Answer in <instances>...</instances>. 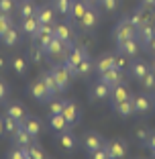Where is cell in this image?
Returning a JSON list of instances; mask_svg holds the SVG:
<instances>
[{
  "label": "cell",
  "instance_id": "11",
  "mask_svg": "<svg viewBox=\"0 0 155 159\" xmlns=\"http://www.w3.org/2000/svg\"><path fill=\"white\" fill-rule=\"evenodd\" d=\"M80 25L84 31H92V29H96V25H98V12H96L94 6H88V10L84 12V16L80 19Z\"/></svg>",
  "mask_w": 155,
  "mask_h": 159
},
{
  "label": "cell",
  "instance_id": "30",
  "mask_svg": "<svg viewBox=\"0 0 155 159\" xmlns=\"http://www.w3.org/2000/svg\"><path fill=\"white\" fill-rule=\"evenodd\" d=\"M94 63H92V59H82L80 63H78V66H75V71H74V75L75 78H86V75H90V71L94 70Z\"/></svg>",
  "mask_w": 155,
  "mask_h": 159
},
{
  "label": "cell",
  "instance_id": "22",
  "mask_svg": "<svg viewBox=\"0 0 155 159\" xmlns=\"http://www.w3.org/2000/svg\"><path fill=\"white\" fill-rule=\"evenodd\" d=\"M37 8H39V6L35 4L33 0H21L19 4H16V12L21 14V19H27V16L37 14Z\"/></svg>",
  "mask_w": 155,
  "mask_h": 159
},
{
  "label": "cell",
  "instance_id": "16",
  "mask_svg": "<svg viewBox=\"0 0 155 159\" xmlns=\"http://www.w3.org/2000/svg\"><path fill=\"white\" fill-rule=\"evenodd\" d=\"M112 108H114V112H116L118 116H122V118L135 114V104H133V98L122 100V102H112Z\"/></svg>",
  "mask_w": 155,
  "mask_h": 159
},
{
  "label": "cell",
  "instance_id": "10",
  "mask_svg": "<svg viewBox=\"0 0 155 159\" xmlns=\"http://www.w3.org/2000/svg\"><path fill=\"white\" fill-rule=\"evenodd\" d=\"M84 149L88 151V153H92V151H96V149H100V147H104V139L98 135V133H86L84 135Z\"/></svg>",
  "mask_w": 155,
  "mask_h": 159
},
{
  "label": "cell",
  "instance_id": "32",
  "mask_svg": "<svg viewBox=\"0 0 155 159\" xmlns=\"http://www.w3.org/2000/svg\"><path fill=\"white\" fill-rule=\"evenodd\" d=\"M41 80H43V84H45V88H47V92L51 94V98L55 96V94H59L57 82H55V78H53L51 71H45V74H41Z\"/></svg>",
  "mask_w": 155,
  "mask_h": 159
},
{
  "label": "cell",
  "instance_id": "3",
  "mask_svg": "<svg viewBox=\"0 0 155 159\" xmlns=\"http://www.w3.org/2000/svg\"><path fill=\"white\" fill-rule=\"evenodd\" d=\"M104 147L108 149V155H110V159H121V157H127L129 153V147L127 143L122 139H112V141H106L104 143Z\"/></svg>",
  "mask_w": 155,
  "mask_h": 159
},
{
  "label": "cell",
  "instance_id": "55",
  "mask_svg": "<svg viewBox=\"0 0 155 159\" xmlns=\"http://www.w3.org/2000/svg\"><path fill=\"white\" fill-rule=\"evenodd\" d=\"M151 153H153V157H155V151H151Z\"/></svg>",
  "mask_w": 155,
  "mask_h": 159
},
{
  "label": "cell",
  "instance_id": "52",
  "mask_svg": "<svg viewBox=\"0 0 155 159\" xmlns=\"http://www.w3.org/2000/svg\"><path fill=\"white\" fill-rule=\"evenodd\" d=\"M86 2H88V4H98L100 0H86Z\"/></svg>",
  "mask_w": 155,
  "mask_h": 159
},
{
  "label": "cell",
  "instance_id": "56",
  "mask_svg": "<svg viewBox=\"0 0 155 159\" xmlns=\"http://www.w3.org/2000/svg\"><path fill=\"white\" fill-rule=\"evenodd\" d=\"M0 133H2V131H0Z\"/></svg>",
  "mask_w": 155,
  "mask_h": 159
},
{
  "label": "cell",
  "instance_id": "41",
  "mask_svg": "<svg viewBox=\"0 0 155 159\" xmlns=\"http://www.w3.org/2000/svg\"><path fill=\"white\" fill-rule=\"evenodd\" d=\"M63 104H66V100H53L49 102V114H61L63 112Z\"/></svg>",
  "mask_w": 155,
  "mask_h": 159
},
{
  "label": "cell",
  "instance_id": "27",
  "mask_svg": "<svg viewBox=\"0 0 155 159\" xmlns=\"http://www.w3.org/2000/svg\"><path fill=\"white\" fill-rule=\"evenodd\" d=\"M114 59H116V55H112V53H104V55L98 57V61H96V71H106L110 70V67H114Z\"/></svg>",
  "mask_w": 155,
  "mask_h": 159
},
{
  "label": "cell",
  "instance_id": "35",
  "mask_svg": "<svg viewBox=\"0 0 155 159\" xmlns=\"http://www.w3.org/2000/svg\"><path fill=\"white\" fill-rule=\"evenodd\" d=\"M53 8H55L57 14H70V8H71V0H53Z\"/></svg>",
  "mask_w": 155,
  "mask_h": 159
},
{
  "label": "cell",
  "instance_id": "7",
  "mask_svg": "<svg viewBox=\"0 0 155 159\" xmlns=\"http://www.w3.org/2000/svg\"><path fill=\"white\" fill-rule=\"evenodd\" d=\"M29 92H31V96H33L37 102H47V100H51V94L47 92V88H45V84H43L41 78L29 86Z\"/></svg>",
  "mask_w": 155,
  "mask_h": 159
},
{
  "label": "cell",
  "instance_id": "51",
  "mask_svg": "<svg viewBox=\"0 0 155 159\" xmlns=\"http://www.w3.org/2000/svg\"><path fill=\"white\" fill-rule=\"evenodd\" d=\"M2 67H6V59L4 57H0V70H2Z\"/></svg>",
  "mask_w": 155,
  "mask_h": 159
},
{
  "label": "cell",
  "instance_id": "53",
  "mask_svg": "<svg viewBox=\"0 0 155 159\" xmlns=\"http://www.w3.org/2000/svg\"><path fill=\"white\" fill-rule=\"evenodd\" d=\"M151 70L155 71V55H153V59H151Z\"/></svg>",
  "mask_w": 155,
  "mask_h": 159
},
{
  "label": "cell",
  "instance_id": "38",
  "mask_svg": "<svg viewBox=\"0 0 155 159\" xmlns=\"http://www.w3.org/2000/svg\"><path fill=\"white\" fill-rule=\"evenodd\" d=\"M2 120H4V131H8L10 135H12V133H16V129H19V126H21V122L16 120V118L8 116V114H6V116L2 118Z\"/></svg>",
  "mask_w": 155,
  "mask_h": 159
},
{
  "label": "cell",
  "instance_id": "12",
  "mask_svg": "<svg viewBox=\"0 0 155 159\" xmlns=\"http://www.w3.org/2000/svg\"><path fill=\"white\" fill-rule=\"evenodd\" d=\"M39 27H41V20L37 19V14L27 16V19H21V33H25V35H31L33 37L39 31Z\"/></svg>",
  "mask_w": 155,
  "mask_h": 159
},
{
  "label": "cell",
  "instance_id": "20",
  "mask_svg": "<svg viewBox=\"0 0 155 159\" xmlns=\"http://www.w3.org/2000/svg\"><path fill=\"white\" fill-rule=\"evenodd\" d=\"M37 19L41 20V25H55V8L53 6H39Z\"/></svg>",
  "mask_w": 155,
  "mask_h": 159
},
{
  "label": "cell",
  "instance_id": "29",
  "mask_svg": "<svg viewBox=\"0 0 155 159\" xmlns=\"http://www.w3.org/2000/svg\"><path fill=\"white\" fill-rule=\"evenodd\" d=\"M59 145L66 151H74L75 147H78V139H75L70 131H63V133H59Z\"/></svg>",
  "mask_w": 155,
  "mask_h": 159
},
{
  "label": "cell",
  "instance_id": "4",
  "mask_svg": "<svg viewBox=\"0 0 155 159\" xmlns=\"http://www.w3.org/2000/svg\"><path fill=\"white\" fill-rule=\"evenodd\" d=\"M98 80L104 82V84H108L110 88H114V86L122 84V70H118V67H110V70H106V71H100Z\"/></svg>",
  "mask_w": 155,
  "mask_h": 159
},
{
  "label": "cell",
  "instance_id": "42",
  "mask_svg": "<svg viewBox=\"0 0 155 159\" xmlns=\"http://www.w3.org/2000/svg\"><path fill=\"white\" fill-rule=\"evenodd\" d=\"M98 4L102 6V10H106V12H114V10L118 8V0H100Z\"/></svg>",
  "mask_w": 155,
  "mask_h": 159
},
{
  "label": "cell",
  "instance_id": "18",
  "mask_svg": "<svg viewBox=\"0 0 155 159\" xmlns=\"http://www.w3.org/2000/svg\"><path fill=\"white\" fill-rule=\"evenodd\" d=\"M149 70H151V66L147 63V61H143V59H135L131 66H129V71H131V75H133L135 80H139V82H141V78H143V75H145Z\"/></svg>",
  "mask_w": 155,
  "mask_h": 159
},
{
  "label": "cell",
  "instance_id": "1",
  "mask_svg": "<svg viewBox=\"0 0 155 159\" xmlns=\"http://www.w3.org/2000/svg\"><path fill=\"white\" fill-rule=\"evenodd\" d=\"M112 37L116 43L121 41H127V39H135L137 37V27L131 23V19H122L116 23V27H114L112 31Z\"/></svg>",
  "mask_w": 155,
  "mask_h": 159
},
{
  "label": "cell",
  "instance_id": "36",
  "mask_svg": "<svg viewBox=\"0 0 155 159\" xmlns=\"http://www.w3.org/2000/svg\"><path fill=\"white\" fill-rule=\"evenodd\" d=\"M141 86H143L145 90H151V92L155 90V71H153V70H149V71H147V74L141 78Z\"/></svg>",
  "mask_w": 155,
  "mask_h": 159
},
{
  "label": "cell",
  "instance_id": "21",
  "mask_svg": "<svg viewBox=\"0 0 155 159\" xmlns=\"http://www.w3.org/2000/svg\"><path fill=\"white\" fill-rule=\"evenodd\" d=\"M88 10V2L86 0H71V8H70V16L71 20H80L84 16V12Z\"/></svg>",
  "mask_w": 155,
  "mask_h": 159
},
{
  "label": "cell",
  "instance_id": "40",
  "mask_svg": "<svg viewBox=\"0 0 155 159\" xmlns=\"http://www.w3.org/2000/svg\"><path fill=\"white\" fill-rule=\"evenodd\" d=\"M16 10V0H0V12L12 14Z\"/></svg>",
  "mask_w": 155,
  "mask_h": 159
},
{
  "label": "cell",
  "instance_id": "49",
  "mask_svg": "<svg viewBox=\"0 0 155 159\" xmlns=\"http://www.w3.org/2000/svg\"><path fill=\"white\" fill-rule=\"evenodd\" d=\"M145 49H147V51H149V53H151V55H155V37H153V39H151V41H149V43H147V47H145Z\"/></svg>",
  "mask_w": 155,
  "mask_h": 159
},
{
  "label": "cell",
  "instance_id": "13",
  "mask_svg": "<svg viewBox=\"0 0 155 159\" xmlns=\"http://www.w3.org/2000/svg\"><path fill=\"white\" fill-rule=\"evenodd\" d=\"M61 114L67 118V122H70L71 126L80 120V108H78L75 102H71V100H66V104H63V112Z\"/></svg>",
  "mask_w": 155,
  "mask_h": 159
},
{
  "label": "cell",
  "instance_id": "47",
  "mask_svg": "<svg viewBox=\"0 0 155 159\" xmlns=\"http://www.w3.org/2000/svg\"><path fill=\"white\" fill-rule=\"evenodd\" d=\"M6 96H8V84L0 80V102H2V100H4Z\"/></svg>",
  "mask_w": 155,
  "mask_h": 159
},
{
  "label": "cell",
  "instance_id": "39",
  "mask_svg": "<svg viewBox=\"0 0 155 159\" xmlns=\"http://www.w3.org/2000/svg\"><path fill=\"white\" fill-rule=\"evenodd\" d=\"M29 155H31V159H45L47 157L45 151L41 149V145H37V143H31L29 145Z\"/></svg>",
  "mask_w": 155,
  "mask_h": 159
},
{
  "label": "cell",
  "instance_id": "44",
  "mask_svg": "<svg viewBox=\"0 0 155 159\" xmlns=\"http://www.w3.org/2000/svg\"><path fill=\"white\" fill-rule=\"evenodd\" d=\"M90 157H92V159H110V155H108V149H106V147H100V149L92 151V153H90Z\"/></svg>",
  "mask_w": 155,
  "mask_h": 159
},
{
  "label": "cell",
  "instance_id": "5",
  "mask_svg": "<svg viewBox=\"0 0 155 159\" xmlns=\"http://www.w3.org/2000/svg\"><path fill=\"white\" fill-rule=\"evenodd\" d=\"M67 47H70V43H66V41H61V39L53 37L47 45L43 47V51H45V55H49V57H57V55H63V53L67 51Z\"/></svg>",
  "mask_w": 155,
  "mask_h": 159
},
{
  "label": "cell",
  "instance_id": "17",
  "mask_svg": "<svg viewBox=\"0 0 155 159\" xmlns=\"http://www.w3.org/2000/svg\"><path fill=\"white\" fill-rule=\"evenodd\" d=\"M133 104H135V114H147L151 110V98L147 94H137L133 98Z\"/></svg>",
  "mask_w": 155,
  "mask_h": 159
},
{
  "label": "cell",
  "instance_id": "31",
  "mask_svg": "<svg viewBox=\"0 0 155 159\" xmlns=\"http://www.w3.org/2000/svg\"><path fill=\"white\" fill-rule=\"evenodd\" d=\"M10 66H12L14 74H19V75H25V74L29 71L27 57H23V55H16V57H12V59H10Z\"/></svg>",
  "mask_w": 155,
  "mask_h": 159
},
{
  "label": "cell",
  "instance_id": "19",
  "mask_svg": "<svg viewBox=\"0 0 155 159\" xmlns=\"http://www.w3.org/2000/svg\"><path fill=\"white\" fill-rule=\"evenodd\" d=\"M153 37H155V27L151 23H147V25H143V27L137 29V41L143 43V47H147V43H149Z\"/></svg>",
  "mask_w": 155,
  "mask_h": 159
},
{
  "label": "cell",
  "instance_id": "25",
  "mask_svg": "<svg viewBox=\"0 0 155 159\" xmlns=\"http://www.w3.org/2000/svg\"><path fill=\"white\" fill-rule=\"evenodd\" d=\"M110 92H112V88L98 80V84L92 88V98L94 100H106V98H110Z\"/></svg>",
  "mask_w": 155,
  "mask_h": 159
},
{
  "label": "cell",
  "instance_id": "43",
  "mask_svg": "<svg viewBox=\"0 0 155 159\" xmlns=\"http://www.w3.org/2000/svg\"><path fill=\"white\" fill-rule=\"evenodd\" d=\"M43 53H45V51H43L39 45H37V47H31V49H29V55H31V59H33L35 63H39V61L43 59Z\"/></svg>",
  "mask_w": 155,
  "mask_h": 159
},
{
  "label": "cell",
  "instance_id": "6",
  "mask_svg": "<svg viewBox=\"0 0 155 159\" xmlns=\"http://www.w3.org/2000/svg\"><path fill=\"white\" fill-rule=\"evenodd\" d=\"M116 47H118V55H122V57H137V53H139V49H141L137 37L116 43Z\"/></svg>",
  "mask_w": 155,
  "mask_h": 159
},
{
  "label": "cell",
  "instance_id": "37",
  "mask_svg": "<svg viewBox=\"0 0 155 159\" xmlns=\"http://www.w3.org/2000/svg\"><path fill=\"white\" fill-rule=\"evenodd\" d=\"M10 27H14L12 19H10V14H4V12H0V37L8 31Z\"/></svg>",
  "mask_w": 155,
  "mask_h": 159
},
{
  "label": "cell",
  "instance_id": "46",
  "mask_svg": "<svg viewBox=\"0 0 155 159\" xmlns=\"http://www.w3.org/2000/svg\"><path fill=\"white\" fill-rule=\"evenodd\" d=\"M149 129H137V133H135V137H137V139H139V141H141V143H145V139H147V137H149Z\"/></svg>",
  "mask_w": 155,
  "mask_h": 159
},
{
  "label": "cell",
  "instance_id": "24",
  "mask_svg": "<svg viewBox=\"0 0 155 159\" xmlns=\"http://www.w3.org/2000/svg\"><path fill=\"white\" fill-rule=\"evenodd\" d=\"M23 126L27 129V133H29L31 137H33V139H37V137L41 135V120H39V118L27 116V118L23 120Z\"/></svg>",
  "mask_w": 155,
  "mask_h": 159
},
{
  "label": "cell",
  "instance_id": "2",
  "mask_svg": "<svg viewBox=\"0 0 155 159\" xmlns=\"http://www.w3.org/2000/svg\"><path fill=\"white\" fill-rule=\"evenodd\" d=\"M49 71H51V74H53V78H55L59 92H63V90H67V88H70V82H71V78H74V75H71L70 71H67V67L63 66V63H57V66H53Z\"/></svg>",
  "mask_w": 155,
  "mask_h": 159
},
{
  "label": "cell",
  "instance_id": "50",
  "mask_svg": "<svg viewBox=\"0 0 155 159\" xmlns=\"http://www.w3.org/2000/svg\"><path fill=\"white\" fill-rule=\"evenodd\" d=\"M143 8H155V0H141Z\"/></svg>",
  "mask_w": 155,
  "mask_h": 159
},
{
  "label": "cell",
  "instance_id": "9",
  "mask_svg": "<svg viewBox=\"0 0 155 159\" xmlns=\"http://www.w3.org/2000/svg\"><path fill=\"white\" fill-rule=\"evenodd\" d=\"M33 39H35V43H37V45L43 49V47H45L53 39V25H41V27H39V31L33 35Z\"/></svg>",
  "mask_w": 155,
  "mask_h": 159
},
{
  "label": "cell",
  "instance_id": "8",
  "mask_svg": "<svg viewBox=\"0 0 155 159\" xmlns=\"http://www.w3.org/2000/svg\"><path fill=\"white\" fill-rule=\"evenodd\" d=\"M66 59L74 66H78L82 59H88V51H86V47L82 45H70L66 51Z\"/></svg>",
  "mask_w": 155,
  "mask_h": 159
},
{
  "label": "cell",
  "instance_id": "23",
  "mask_svg": "<svg viewBox=\"0 0 155 159\" xmlns=\"http://www.w3.org/2000/svg\"><path fill=\"white\" fill-rule=\"evenodd\" d=\"M12 141H14V145H19V147H29L33 143V137L29 135L27 129L21 125L19 129H16V133H12Z\"/></svg>",
  "mask_w": 155,
  "mask_h": 159
},
{
  "label": "cell",
  "instance_id": "28",
  "mask_svg": "<svg viewBox=\"0 0 155 159\" xmlns=\"http://www.w3.org/2000/svg\"><path fill=\"white\" fill-rule=\"evenodd\" d=\"M19 39H21V31H19L16 27H10L8 31H6V33L0 37V41L4 43L6 47H14L16 43H19Z\"/></svg>",
  "mask_w": 155,
  "mask_h": 159
},
{
  "label": "cell",
  "instance_id": "45",
  "mask_svg": "<svg viewBox=\"0 0 155 159\" xmlns=\"http://www.w3.org/2000/svg\"><path fill=\"white\" fill-rule=\"evenodd\" d=\"M143 145H145L149 151H155V133H149V137L145 139V143H143Z\"/></svg>",
  "mask_w": 155,
  "mask_h": 159
},
{
  "label": "cell",
  "instance_id": "15",
  "mask_svg": "<svg viewBox=\"0 0 155 159\" xmlns=\"http://www.w3.org/2000/svg\"><path fill=\"white\" fill-rule=\"evenodd\" d=\"M53 37L70 43L71 39H74V31H71V27L67 23H55L53 25Z\"/></svg>",
  "mask_w": 155,
  "mask_h": 159
},
{
  "label": "cell",
  "instance_id": "33",
  "mask_svg": "<svg viewBox=\"0 0 155 159\" xmlns=\"http://www.w3.org/2000/svg\"><path fill=\"white\" fill-rule=\"evenodd\" d=\"M6 114L12 118H16V120L23 125V120L27 118V110H25V106H21V104H10L8 108H6Z\"/></svg>",
  "mask_w": 155,
  "mask_h": 159
},
{
  "label": "cell",
  "instance_id": "48",
  "mask_svg": "<svg viewBox=\"0 0 155 159\" xmlns=\"http://www.w3.org/2000/svg\"><path fill=\"white\" fill-rule=\"evenodd\" d=\"M125 59H127V57H122V55H116V59H114V67H118V70H122V67H125Z\"/></svg>",
  "mask_w": 155,
  "mask_h": 159
},
{
  "label": "cell",
  "instance_id": "34",
  "mask_svg": "<svg viewBox=\"0 0 155 159\" xmlns=\"http://www.w3.org/2000/svg\"><path fill=\"white\" fill-rule=\"evenodd\" d=\"M129 19H131V23L135 25L137 29L149 23V19H147V14H145V8H143V6H141V8H139V10H135V12H133L131 16H129Z\"/></svg>",
  "mask_w": 155,
  "mask_h": 159
},
{
  "label": "cell",
  "instance_id": "14",
  "mask_svg": "<svg viewBox=\"0 0 155 159\" xmlns=\"http://www.w3.org/2000/svg\"><path fill=\"white\" fill-rule=\"evenodd\" d=\"M49 126L55 133H63V131H70L71 129V125L67 122V118L63 114H49Z\"/></svg>",
  "mask_w": 155,
  "mask_h": 159
},
{
  "label": "cell",
  "instance_id": "26",
  "mask_svg": "<svg viewBox=\"0 0 155 159\" xmlns=\"http://www.w3.org/2000/svg\"><path fill=\"white\" fill-rule=\"evenodd\" d=\"M110 98H112V102H122V100H129V98H133V96H131V90H129L125 84H118V86L112 88Z\"/></svg>",
  "mask_w": 155,
  "mask_h": 159
},
{
  "label": "cell",
  "instance_id": "54",
  "mask_svg": "<svg viewBox=\"0 0 155 159\" xmlns=\"http://www.w3.org/2000/svg\"><path fill=\"white\" fill-rule=\"evenodd\" d=\"M153 102H155V90H153Z\"/></svg>",
  "mask_w": 155,
  "mask_h": 159
}]
</instances>
